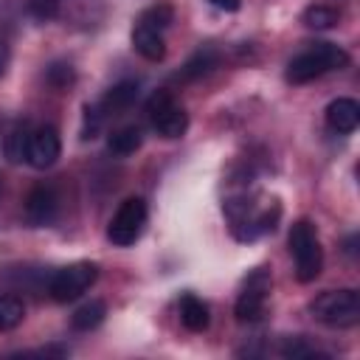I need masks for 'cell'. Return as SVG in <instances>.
<instances>
[{"label": "cell", "mask_w": 360, "mask_h": 360, "mask_svg": "<svg viewBox=\"0 0 360 360\" xmlns=\"http://www.w3.org/2000/svg\"><path fill=\"white\" fill-rule=\"evenodd\" d=\"M346 65H349V53L340 45H335V42H315L307 51H301L298 56L290 59L287 82L290 84H307V82H315L323 73H329L335 68L340 70Z\"/></svg>", "instance_id": "cell-1"}, {"label": "cell", "mask_w": 360, "mask_h": 360, "mask_svg": "<svg viewBox=\"0 0 360 360\" xmlns=\"http://www.w3.org/2000/svg\"><path fill=\"white\" fill-rule=\"evenodd\" d=\"M287 245H290V253L295 262V278L301 284L315 281L321 276V267H323V250H321V239H318L315 225L309 219L292 222Z\"/></svg>", "instance_id": "cell-2"}, {"label": "cell", "mask_w": 360, "mask_h": 360, "mask_svg": "<svg viewBox=\"0 0 360 360\" xmlns=\"http://www.w3.org/2000/svg\"><path fill=\"white\" fill-rule=\"evenodd\" d=\"M309 315L332 329H349L360 323V295L357 290H326L309 301Z\"/></svg>", "instance_id": "cell-3"}, {"label": "cell", "mask_w": 360, "mask_h": 360, "mask_svg": "<svg viewBox=\"0 0 360 360\" xmlns=\"http://www.w3.org/2000/svg\"><path fill=\"white\" fill-rule=\"evenodd\" d=\"M146 115H149L152 129L160 138H169L172 141V138L186 135V129H188V112L172 98L169 90L152 93V98L146 101Z\"/></svg>", "instance_id": "cell-4"}, {"label": "cell", "mask_w": 360, "mask_h": 360, "mask_svg": "<svg viewBox=\"0 0 360 360\" xmlns=\"http://www.w3.org/2000/svg\"><path fill=\"white\" fill-rule=\"evenodd\" d=\"M98 278V264L93 262H73L62 270H56L48 281V292L53 301L59 304H68V301H76L82 292H87Z\"/></svg>", "instance_id": "cell-5"}, {"label": "cell", "mask_w": 360, "mask_h": 360, "mask_svg": "<svg viewBox=\"0 0 360 360\" xmlns=\"http://www.w3.org/2000/svg\"><path fill=\"white\" fill-rule=\"evenodd\" d=\"M143 225H146V202L141 197H127L107 225V239L115 248H129L141 239Z\"/></svg>", "instance_id": "cell-6"}, {"label": "cell", "mask_w": 360, "mask_h": 360, "mask_svg": "<svg viewBox=\"0 0 360 360\" xmlns=\"http://www.w3.org/2000/svg\"><path fill=\"white\" fill-rule=\"evenodd\" d=\"M270 287H273V278L264 267H256L248 278H245V287L236 298V307H233V315L239 323H256L262 321L264 315V304H267V295H270Z\"/></svg>", "instance_id": "cell-7"}, {"label": "cell", "mask_w": 360, "mask_h": 360, "mask_svg": "<svg viewBox=\"0 0 360 360\" xmlns=\"http://www.w3.org/2000/svg\"><path fill=\"white\" fill-rule=\"evenodd\" d=\"M62 155V141H59V132L51 127V124H42V127H34L31 135H28V149H25V160L34 166V169H48L59 160Z\"/></svg>", "instance_id": "cell-8"}, {"label": "cell", "mask_w": 360, "mask_h": 360, "mask_svg": "<svg viewBox=\"0 0 360 360\" xmlns=\"http://www.w3.org/2000/svg\"><path fill=\"white\" fill-rule=\"evenodd\" d=\"M56 214H59V197H56L53 186H45V183L34 186L28 191V197H25V217H28V222L37 225V228H45V225H51L56 219Z\"/></svg>", "instance_id": "cell-9"}, {"label": "cell", "mask_w": 360, "mask_h": 360, "mask_svg": "<svg viewBox=\"0 0 360 360\" xmlns=\"http://www.w3.org/2000/svg\"><path fill=\"white\" fill-rule=\"evenodd\" d=\"M326 124H329V129H335L340 135L354 132L357 124H360V104L354 98H346V96L329 101V107H326Z\"/></svg>", "instance_id": "cell-10"}, {"label": "cell", "mask_w": 360, "mask_h": 360, "mask_svg": "<svg viewBox=\"0 0 360 360\" xmlns=\"http://www.w3.org/2000/svg\"><path fill=\"white\" fill-rule=\"evenodd\" d=\"M132 48L135 53H141L149 62H160L166 56V42H163V31H155L149 25L135 22L132 28Z\"/></svg>", "instance_id": "cell-11"}, {"label": "cell", "mask_w": 360, "mask_h": 360, "mask_svg": "<svg viewBox=\"0 0 360 360\" xmlns=\"http://www.w3.org/2000/svg\"><path fill=\"white\" fill-rule=\"evenodd\" d=\"M138 96H141V84H138L135 79H124V82L112 84V87L104 93V98H101L98 107H101V112H121V110L132 107Z\"/></svg>", "instance_id": "cell-12"}, {"label": "cell", "mask_w": 360, "mask_h": 360, "mask_svg": "<svg viewBox=\"0 0 360 360\" xmlns=\"http://www.w3.org/2000/svg\"><path fill=\"white\" fill-rule=\"evenodd\" d=\"M180 323L188 329V332H205L208 323H211V315H208V304L202 298H197L194 292H186L180 298Z\"/></svg>", "instance_id": "cell-13"}, {"label": "cell", "mask_w": 360, "mask_h": 360, "mask_svg": "<svg viewBox=\"0 0 360 360\" xmlns=\"http://www.w3.org/2000/svg\"><path fill=\"white\" fill-rule=\"evenodd\" d=\"M141 143H143V132H141V127H135V124L121 127V129H115V132L107 138V149H110L112 155H118V158L135 155V152L141 149Z\"/></svg>", "instance_id": "cell-14"}, {"label": "cell", "mask_w": 360, "mask_h": 360, "mask_svg": "<svg viewBox=\"0 0 360 360\" xmlns=\"http://www.w3.org/2000/svg\"><path fill=\"white\" fill-rule=\"evenodd\" d=\"M217 62H219V56H217V51L214 48H200L183 68H180V79L183 82H194V79H202L205 73H211L214 68H217Z\"/></svg>", "instance_id": "cell-15"}, {"label": "cell", "mask_w": 360, "mask_h": 360, "mask_svg": "<svg viewBox=\"0 0 360 360\" xmlns=\"http://www.w3.org/2000/svg\"><path fill=\"white\" fill-rule=\"evenodd\" d=\"M104 315H107L104 301L93 298V301L82 304V307L73 312V329H79V332H90V329H96V326L104 321Z\"/></svg>", "instance_id": "cell-16"}, {"label": "cell", "mask_w": 360, "mask_h": 360, "mask_svg": "<svg viewBox=\"0 0 360 360\" xmlns=\"http://www.w3.org/2000/svg\"><path fill=\"white\" fill-rule=\"evenodd\" d=\"M138 22H141V25H149V28H155V31H163V28H169V25L174 22V6L166 3V0H158L155 6H149V8L141 11Z\"/></svg>", "instance_id": "cell-17"}, {"label": "cell", "mask_w": 360, "mask_h": 360, "mask_svg": "<svg viewBox=\"0 0 360 360\" xmlns=\"http://www.w3.org/2000/svg\"><path fill=\"white\" fill-rule=\"evenodd\" d=\"M338 20H340V14L335 11V8H329V6H309V8H304V14H301V22L307 25V28H315V31H326V28H335L338 25Z\"/></svg>", "instance_id": "cell-18"}, {"label": "cell", "mask_w": 360, "mask_h": 360, "mask_svg": "<svg viewBox=\"0 0 360 360\" xmlns=\"http://www.w3.org/2000/svg\"><path fill=\"white\" fill-rule=\"evenodd\" d=\"M25 307L17 295H0V332H11L22 323Z\"/></svg>", "instance_id": "cell-19"}, {"label": "cell", "mask_w": 360, "mask_h": 360, "mask_svg": "<svg viewBox=\"0 0 360 360\" xmlns=\"http://www.w3.org/2000/svg\"><path fill=\"white\" fill-rule=\"evenodd\" d=\"M28 135H31V127L28 124H17L8 135H6V158L11 163H20L25 160V149H28Z\"/></svg>", "instance_id": "cell-20"}, {"label": "cell", "mask_w": 360, "mask_h": 360, "mask_svg": "<svg viewBox=\"0 0 360 360\" xmlns=\"http://www.w3.org/2000/svg\"><path fill=\"white\" fill-rule=\"evenodd\" d=\"M45 79H48V84H51V87L65 90V87H70V84H73L76 73H73V68H70L68 62H53V65L45 70Z\"/></svg>", "instance_id": "cell-21"}, {"label": "cell", "mask_w": 360, "mask_h": 360, "mask_svg": "<svg viewBox=\"0 0 360 360\" xmlns=\"http://www.w3.org/2000/svg\"><path fill=\"white\" fill-rule=\"evenodd\" d=\"M101 118H104V112H101V107H84V127H82V138L84 141H90V138H96V132H98V127H101Z\"/></svg>", "instance_id": "cell-22"}, {"label": "cell", "mask_w": 360, "mask_h": 360, "mask_svg": "<svg viewBox=\"0 0 360 360\" xmlns=\"http://www.w3.org/2000/svg\"><path fill=\"white\" fill-rule=\"evenodd\" d=\"M28 11L37 20H53L59 14V0H28Z\"/></svg>", "instance_id": "cell-23"}, {"label": "cell", "mask_w": 360, "mask_h": 360, "mask_svg": "<svg viewBox=\"0 0 360 360\" xmlns=\"http://www.w3.org/2000/svg\"><path fill=\"white\" fill-rule=\"evenodd\" d=\"M281 354H284V357H321V352H318V349H312V346H307L301 338L287 340V343H284V349H281Z\"/></svg>", "instance_id": "cell-24"}, {"label": "cell", "mask_w": 360, "mask_h": 360, "mask_svg": "<svg viewBox=\"0 0 360 360\" xmlns=\"http://www.w3.org/2000/svg\"><path fill=\"white\" fill-rule=\"evenodd\" d=\"M208 3L219 11H239V6H242V0H208Z\"/></svg>", "instance_id": "cell-25"}, {"label": "cell", "mask_w": 360, "mask_h": 360, "mask_svg": "<svg viewBox=\"0 0 360 360\" xmlns=\"http://www.w3.org/2000/svg\"><path fill=\"white\" fill-rule=\"evenodd\" d=\"M3 70H6V62H3V56H0V76H3Z\"/></svg>", "instance_id": "cell-26"}]
</instances>
